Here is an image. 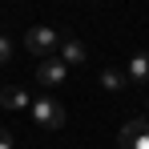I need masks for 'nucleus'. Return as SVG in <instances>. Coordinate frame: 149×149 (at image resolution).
Wrapping results in <instances>:
<instances>
[{
    "label": "nucleus",
    "instance_id": "obj_1",
    "mask_svg": "<svg viewBox=\"0 0 149 149\" xmlns=\"http://www.w3.org/2000/svg\"><path fill=\"white\" fill-rule=\"evenodd\" d=\"M24 49L32 52V56H40V61H49L52 52L61 49V32L49 24H36V28H28L24 32Z\"/></svg>",
    "mask_w": 149,
    "mask_h": 149
},
{
    "label": "nucleus",
    "instance_id": "obj_2",
    "mask_svg": "<svg viewBox=\"0 0 149 149\" xmlns=\"http://www.w3.org/2000/svg\"><path fill=\"white\" fill-rule=\"evenodd\" d=\"M28 113H32V121L40 125V129H61V125H65V105H61V101H52V97L32 101V105H28Z\"/></svg>",
    "mask_w": 149,
    "mask_h": 149
},
{
    "label": "nucleus",
    "instance_id": "obj_3",
    "mask_svg": "<svg viewBox=\"0 0 149 149\" xmlns=\"http://www.w3.org/2000/svg\"><path fill=\"white\" fill-rule=\"evenodd\" d=\"M117 145H121V149H149V121H145V117L129 121L121 133H117Z\"/></svg>",
    "mask_w": 149,
    "mask_h": 149
},
{
    "label": "nucleus",
    "instance_id": "obj_4",
    "mask_svg": "<svg viewBox=\"0 0 149 149\" xmlns=\"http://www.w3.org/2000/svg\"><path fill=\"white\" fill-rule=\"evenodd\" d=\"M56 52H61V65H65V69H69V65H85V56H89V52H85V45H81L77 36H65Z\"/></svg>",
    "mask_w": 149,
    "mask_h": 149
},
{
    "label": "nucleus",
    "instance_id": "obj_5",
    "mask_svg": "<svg viewBox=\"0 0 149 149\" xmlns=\"http://www.w3.org/2000/svg\"><path fill=\"white\" fill-rule=\"evenodd\" d=\"M65 77H69V69H65V65H61L56 56L40 61V69H36V81H40V85H61Z\"/></svg>",
    "mask_w": 149,
    "mask_h": 149
},
{
    "label": "nucleus",
    "instance_id": "obj_6",
    "mask_svg": "<svg viewBox=\"0 0 149 149\" xmlns=\"http://www.w3.org/2000/svg\"><path fill=\"white\" fill-rule=\"evenodd\" d=\"M0 105H4V109H16V113H20V109H28V105H32V97H28L20 85H4V89H0Z\"/></svg>",
    "mask_w": 149,
    "mask_h": 149
},
{
    "label": "nucleus",
    "instance_id": "obj_7",
    "mask_svg": "<svg viewBox=\"0 0 149 149\" xmlns=\"http://www.w3.org/2000/svg\"><path fill=\"white\" fill-rule=\"evenodd\" d=\"M125 81H149V52H133Z\"/></svg>",
    "mask_w": 149,
    "mask_h": 149
},
{
    "label": "nucleus",
    "instance_id": "obj_8",
    "mask_svg": "<svg viewBox=\"0 0 149 149\" xmlns=\"http://www.w3.org/2000/svg\"><path fill=\"white\" fill-rule=\"evenodd\" d=\"M125 85H129V81H125L121 69H105V73H101V89H125Z\"/></svg>",
    "mask_w": 149,
    "mask_h": 149
},
{
    "label": "nucleus",
    "instance_id": "obj_9",
    "mask_svg": "<svg viewBox=\"0 0 149 149\" xmlns=\"http://www.w3.org/2000/svg\"><path fill=\"white\" fill-rule=\"evenodd\" d=\"M8 61H12V40L0 36V65H8Z\"/></svg>",
    "mask_w": 149,
    "mask_h": 149
},
{
    "label": "nucleus",
    "instance_id": "obj_10",
    "mask_svg": "<svg viewBox=\"0 0 149 149\" xmlns=\"http://www.w3.org/2000/svg\"><path fill=\"white\" fill-rule=\"evenodd\" d=\"M0 149H12V137H8V129H0Z\"/></svg>",
    "mask_w": 149,
    "mask_h": 149
}]
</instances>
